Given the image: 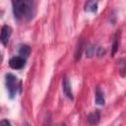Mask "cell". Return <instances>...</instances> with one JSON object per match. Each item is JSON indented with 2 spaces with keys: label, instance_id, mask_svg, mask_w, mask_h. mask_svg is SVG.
I'll list each match as a JSON object with an SVG mask.
<instances>
[{
  "label": "cell",
  "instance_id": "obj_15",
  "mask_svg": "<svg viewBox=\"0 0 126 126\" xmlns=\"http://www.w3.org/2000/svg\"><path fill=\"white\" fill-rule=\"evenodd\" d=\"M0 126H12V125H11V123H10L9 120L3 119V120H1V122H0Z\"/></svg>",
  "mask_w": 126,
  "mask_h": 126
},
{
  "label": "cell",
  "instance_id": "obj_3",
  "mask_svg": "<svg viewBox=\"0 0 126 126\" xmlns=\"http://www.w3.org/2000/svg\"><path fill=\"white\" fill-rule=\"evenodd\" d=\"M9 65L12 69L15 70H20L22 68L25 67L26 65V58L18 55V56H14L9 60Z\"/></svg>",
  "mask_w": 126,
  "mask_h": 126
},
{
  "label": "cell",
  "instance_id": "obj_13",
  "mask_svg": "<svg viewBox=\"0 0 126 126\" xmlns=\"http://www.w3.org/2000/svg\"><path fill=\"white\" fill-rule=\"evenodd\" d=\"M96 51V47L94 44H90L86 49V56L88 58H92L94 55V52Z\"/></svg>",
  "mask_w": 126,
  "mask_h": 126
},
{
  "label": "cell",
  "instance_id": "obj_10",
  "mask_svg": "<svg viewBox=\"0 0 126 126\" xmlns=\"http://www.w3.org/2000/svg\"><path fill=\"white\" fill-rule=\"evenodd\" d=\"M85 11L86 12H96L97 11V2L96 1H88L85 4Z\"/></svg>",
  "mask_w": 126,
  "mask_h": 126
},
{
  "label": "cell",
  "instance_id": "obj_11",
  "mask_svg": "<svg viewBox=\"0 0 126 126\" xmlns=\"http://www.w3.org/2000/svg\"><path fill=\"white\" fill-rule=\"evenodd\" d=\"M83 50H84V44H83V40H80L77 48H76V52H75V60L76 61H79L81 59V56H82V53H83Z\"/></svg>",
  "mask_w": 126,
  "mask_h": 126
},
{
  "label": "cell",
  "instance_id": "obj_4",
  "mask_svg": "<svg viewBox=\"0 0 126 126\" xmlns=\"http://www.w3.org/2000/svg\"><path fill=\"white\" fill-rule=\"evenodd\" d=\"M11 34H12V28L8 25L3 26L1 29V35H0V40H1V43L3 45L6 46L8 44V41L10 39Z\"/></svg>",
  "mask_w": 126,
  "mask_h": 126
},
{
  "label": "cell",
  "instance_id": "obj_17",
  "mask_svg": "<svg viewBox=\"0 0 126 126\" xmlns=\"http://www.w3.org/2000/svg\"><path fill=\"white\" fill-rule=\"evenodd\" d=\"M25 126H31V125H30V124H28V123H26V125H25Z\"/></svg>",
  "mask_w": 126,
  "mask_h": 126
},
{
  "label": "cell",
  "instance_id": "obj_12",
  "mask_svg": "<svg viewBox=\"0 0 126 126\" xmlns=\"http://www.w3.org/2000/svg\"><path fill=\"white\" fill-rule=\"evenodd\" d=\"M118 66H119V73L122 77H124L126 75V60L125 59H120L118 62Z\"/></svg>",
  "mask_w": 126,
  "mask_h": 126
},
{
  "label": "cell",
  "instance_id": "obj_9",
  "mask_svg": "<svg viewBox=\"0 0 126 126\" xmlns=\"http://www.w3.org/2000/svg\"><path fill=\"white\" fill-rule=\"evenodd\" d=\"M119 31L116 32V33L114 34V37H113V41H112V48H111V55L114 56L115 53L117 52L118 50V46H119Z\"/></svg>",
  "mask_w": 126,
  "mask_h": 126
},
{
  "label": "cell",
  "instance_id": "obj_8",
  "mask_svg": "<svg viewBox=\"0 0 126 126\" xmlns=\"http://www.w3.org/2000/svg\"><path fill=\"white\" fill-rule=\"evenodd\" d=\"M104 95H103V92L100 90L99 87H96L95 89V102L98 105H103L104 104Z\"/></svg>",
  "mask_w": 126,
  "mask_h": 126
},
{
  "label": "cell",
  "instance_id": "obj_16",
  "mask_svg": "<svg viewBox=\"0 0 126 126\" xmlns=\"http://www.w3.org/2000/svg\"><path fill=\"white\" fill-rule=\"evenodd\" d=\"M56 126H66V124H65V123H59V124L56 125Z\"/></svg>",
  "mask_w": 126,
  "mask_h": 126
},
{
  "label": "cell",
  "instance_id": "obj_6",
  "mask_svg": "<svg viewBox=\"0 0 126 126\" xmlns=\"http://www.w3.org/2000/svg\"><path fill=\"white\" fill-rule=\"evenodd\" d=\"M99 119H100V113L97 109L89 113L87 116V120H88L89 124H91V125H96L99 122Z\"/></svg>",
  "mask_w": 126,
  "mask_h": 126
},
{
  "label": "cell",
  "instance_id": "obj_7",
  "mask_svg": "<svg viewBox=\"0 0 126 126\" xmlns=\"http://www.w3.org/2000/svg\"><path fill=\"white\" fill-rule=\"evenodd\" d=\"M18 52H19V55L20 56H22L24 58H27L31 54V47L28 44H21L19 46Z\"/></svg>",
  "mask_w": 126,
  "mask_h": 126
},
{
  "label": "cell",
  "instance_id": "obj_2",
  "mask_svg": "<svg viewBox=\"0 0 126 126\" xmlns=\"http://www.w3.org/2000/svg\"><path fill=\"white\" fill-rule=\"evenodd\" d=\"M5 83L9 97L12 99L15 98L18 93V89L21 87V83L18 82V78L12 73H7L5 75Z\"/></svg>",
  "mask_w": 126,
  "mask_h": 126
},
{
  "label": "cell",
  "instance_id": "obj_5",
  "mask_svg": "<svg viewBox=\"0 0 126 126\" xmlns=\"http://www.w3.org/2000/svg\"><path fill=\"white\" fill-rule=\"evenodd\" d=\"M62 91L64 93V94L71 100L74 99L73 96V93H72V88H71V83L67 78H64L62 81Z\"/></svg>",
  "mask_w": 126,
  "mask_h": 126
},
{
  "label": "cell",
  "instance_id": "obj_1",
  "mask_svg": "<svg viewBox=\"0 0 126 126\" xmlns=\"http://www.w3.org/2000/svg\"><path fill=\"white\" fill-rule=\"evenodd\" d=\"M13 14L19 21H31L35 15V5L32 0L12 1Z\"/></svg>",
  "mask_w": 126,
  "mask_h": 126
},
{
  "label": "cell",
  "instance_id": "obj_14",
  "mask_svg": "<svg viewBox=\"0 0 126 126\" xmlns=\"http://www.w3.org/2000/svg\"><path fill=\"white\" fill-rule=\"evenodd\" d=\"M97 57H102L104 54H105V49L102 47V46H98L96 47V51H95Z\"/></svg>",
  "mask_w": 126,
  "mask_h": 126
}]
</instances>
